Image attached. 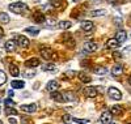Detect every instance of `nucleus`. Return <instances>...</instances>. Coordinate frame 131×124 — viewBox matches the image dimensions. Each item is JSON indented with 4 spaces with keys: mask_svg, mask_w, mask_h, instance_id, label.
<instances>
[{
    "mask_svg": "<svg viewBox=\"0 0 131 124\" xmlns=\"http://www.w3.org/2000/svg\"><path fill=\"white\" fill-rule=\"evenodd\" d=\"M9 10L10 12H13V13H17V15H23L25 13L26 10L29 9L28 5L25 3H21V2H17V3H12V4H9Z\"/></svg>",
    "mask_w": 131,
    "mask_h": 124,
    "instance_id": "f257e3e1",
    "label": "nucleus"
},
{
    "mask_svg": "<svg viewBox=\"0 0 131 124\" xmlns=\"http://www.w3.org/2000/svg\"><path fill=\"white\" fill-rule=\"evenodd\" d=\"M107 93H109V97H110L112 99H114V101H121L122 99V93L119 92V89H117V88H109L107 89Z\"/></svg>",
    "mask_w": 131,
    "mask_h": 124,
    "instance_id": "f03ea898",
    "label": "nucleus"
},
{
    "mask_svg": "<svg viewBox=\"0 0 131 124\" xmlns=\"http://www.w3.org/2000/svg\"><path fill=\"white\" fill-rule=\"evenodd\" d=\"M98 48V44L96 42H85L84 43V51L85 52H94Z\"/></svg>",
    "mask_w": 131,
    "mask_h": 124,
    "instance_id": "7ed1b4c3",
    "label": "nucleus"
},
{
    "mask_svg": "<svg viewBox=\"0 0 131 124\" xmlns=\"http://www.w3.org/2000/svg\"><path fill=\"white\" fill-rule=\"evenodd\" d=\"M97 88L96 86H88V88H85L84 89V94L85 97H88V98H94L97 95Z\"/></svg>",
    "mask_w": 131,
    "mask_h": 124,
    "instance_id": "20e7f679",
    "label": "nucleus"
},
{
    "mask_svg": "<svg viewBox=\"0 0 131 124\" xmlns=\"http://www.w3.org/2000/svg\"><path fill=\"white\" fill-rule=\"evenodd\" d=\"M115 39H117V42H118L119 44L125 43L126 39H127V33H126L125 30H118L117 34H115Z\"/></svg>",
    "mask_w": 131,
    "mask_h": 124,
    "instance_id": "39448f33",
    "label": "nucleus"
},
{
    "mask_svg": "<svg viewBox=\"0 0 131 124\" xmlns=\"http://www.w3.org/2000/svg\"><path fill=\"white\" fill-rule=\"evenodd\" d=\"M37 105L36 103H29V105H23L21 106V110L24 112H28V114H33V112L37 111Z\"/></svg>",
    "mask_w": 131,
    "mask_h": 124,
    "instance_id": "423d86ee",
    "label": "nucleus"
},
{
    "mask_svg": "<svg viewBox=\"0 0 131 124\" xmlns=\"http://www.w3.org/2000/svg\"><path fill=\"white\" fill-rule=\"evenodd\" d=\"M46 89H47V92H49V93H55V92H58V89H59V84H58L57 81L51 80V81L47 82Z\"/></svg>",
    "mask_w": 131,
    "mask_h": 124,
    "instance_id": "0eeeda50",
    "label": "nucleus"
},
{
    "mask_svg": "<svg viewBox=\"0 0 131 124\" xmlns=\"http://www.w3.org/2000/svg\"><path fill=\"white\" fill-rule=\"evenodd\" d=\"M42 71L43 72H50V73H57L58 71V67L52 63H47L45 65H42Z\"/></svg>",
    "mask_w": 131,
    "mask_h": 124,
    "instance_id": "6e6552de",
    "label": "nucleus"
},
{
    "mask_svg": "<svg viewBox=\"0 0 131 124\" xmlns=\"http://www.w3.org/2000/svg\"><path fill=\"white\" fill-rule=\"evenodd\" d=\"M41 55L43 56V59H46V60L52 59V51L49 47H41Z\"/></svg>",
    "mask_w": 131,
    "mask_h": 124,
    "instance_id": "1a4fd4ad",
    "label": "nucleus"
},
{
    "mask_svg": "<svg viewBox=\"0 0 131 124\" xmlns=\"http://www.w3.org/2000/svg\"><path fill=\"white\" fill-rule=\"evenodd\" d=\"M80 26H81V29H83L84 31H86V33H88V31H91V30H93V28H94L93 22H92V21H88V20L81 21Z\"/></svg>",
    "mask_w": 131,
    "mask_h": 124,
    "instance_id": "9d476101",
    "label": "nucleus"
},
{
    "mask_svg": "<svg viewBox=\"0 0 131 124\" xmlns=\"http://www.w3.org/2000/svg\"><path fill=\"white\" fill-rule=\"evenodd\" d=\"M17 44L23 48H26L29 46V39L24 35H17Z\"/></svg>",
    "mask_w": 131,
    "mask_h": 124,
    "instance_id": "9b49d317",
    "label": "nucleus"
},
{
    "mask_svg": "<svg viewBox=\"0 0 131 124\" xmlns=\"http://www.w3.org/2000/svg\"><path fill=\"white\" fill-rule=\"evenodd\" d=\"M101 123L102 124H110L112 123V114H110V111H104L101 114Z\"/></svg>",
    "mask_w": 131,
    "mask_h": 124,
    "instance_id": "f8f14e48",
    "label": "nucleus"
},
{
    "mask_svg": "<svg viewBox=\"0 0 131 124\" xmlns=\"http://www.w3.org/2000/svg\"><path fill=\"white\" fill-rule=\"evenodd\" d=\"M4 47H5V50H7L8 52H13V51L16 50V42H15L13 39H9V41L5 42Z\"/></svg>",
    "mask_w": 131,
    "mask_h": 124,
    "instance_id": "ddd939ff",
    "label": "nucleus"
},
{
    "mask_svg": "<svg viewBox=\"0 0 131 124\" xmlns=\"http://www.w3.org/2000/svg\"><path fill=\"white\" fill-rule=\"evenodd\" d=\"M25 65L28 67V68H36V67H38V65H39V60H38L37 58H31V59L26 60Z\"/></svg>",
    "mask_w": 131,
    "mask_h": 124,
    "instance_id": "4468645a",
    "label": "nucleus"
},
{
    "mask_svg": "<svg viewBox=\"0 0 131 124\" xmlns=\"http://www.w3.org/2000/svg\"><path fill=\"white\" fill-rule=\"evenodd\" d=\"M118 46H119V43L117 42L115 38H112V39H109V41L106 42V47L110 48V50H114V48H117Z\"/></svg>",
    "mask_w": 131,
    "mask_h": 124,
    "instance_id": "2eb2a0df",
    "label": "nucleus"
},
{
    "mask_svg": "<svg viewBox=\"0 0 131 124\" xmlns=\"http://www.w3.org/2000/svg\"><path fill=\"white\" fill-rule=\"evenodd\" d=\"M123 72V65L122 64H115L113 68H112V73L114 76H118V75H121Z\"/></svg>",
    "mask_w": 131,
    "mask_h": 124,
    "instance_id": "dca6fc26",
    "label": "nucleus"
},
{
    "mask_svg": "<svg viewBox=\"0 0 131 124\" xmlns=\"http://www.w3.org/2000/svg\"><path fill=\"white\" fill-rule=\"evenodd\" d=\"M122 106L121 105H114V106H112V108H110V114L112 115H119V114H122Z\"/></svg>",
    "mask_w": 131,
    "mask_h": 124,
    "instance_id": "f3484780",
    "label": "nucleus"
},
{
    "mask_svg": "<svg viewBox=\"0 0 131 124\" xmlns=\"http://www.w3.org/2000/svg\"><path fill=\"white\" fill-rule=\"evenodd\" d=\"M71 26H72V22L71 21H60V22H58V28L62 29V30H67Z\"/></svg>",
    "mask_w": 131,
    "mask_h": 124,
    "instance_id": "a211bd4d",
    "label": "nucleus"
},
{
    "mask_svg": "<svg viewBox=\"0 0 131 124\" xmlns=\"http://www.w3.org/2000/svg\"><path fill=\"white\" fill-rule=\"evenodd\" d=\"M63 99H64V102H72V101L76 99V97L71 92H66V93H63Z\"/></svg>",
    "mask_w": 131,
    "mask_h": 124,
    "instance_id": "6ab92c4d",
    "label": "nucleus"
},
{
    "mask_svg": "<svg viewBox=\"0 0 131 124\" xmlns=\"http://www.w3.org/2000/svg\"><path fill=\"white\" fill-rule=\"evenodd\" d=\"M10 85H12V89H23L25 86V82L21 80H13L10 82Z\"/></svg>",
    "mask_w": 131,
    "mask_h": 124,
    "instance_id": "aec40b11",
    "label": "nucleus"
},
{
    "mask_svg": "<svg viewBox=\"0 0 131 124\" xmlns=\"http://www.w3.org/2000/svg\"><path fill=\"white\" fill-rule=\"evenodd\" d=\"M25 31L28 33V34H30V35H37L38 33H39V29L36 28V26H28L25 29Z\"/></svg>",
    "mask_w": 131,
    "mask_h": 124,
    "instance_id": "412c9836",
    "label": "nucleus"
},
{
    "mask_svg": "<svg viewBox=\"0 0 131 124\" xmlns=\"http://www.w3.org/2000/svg\"><path fill=\"white\" fill-rule=\"evenodd\" d=\"M9 72H10V75H12L13 77H17V76L20 75L18 67H17V65H13V64H10V65H9Z\"/></svg>",
    "mask_w": 131,
    "mask_h": 124,
    "instance_id": "4be33fe9",
    "label": "nucleus"
},
{
    "mask_svg": "<svg viewBox=\"0 0 131 124\" xmlns=\"http://www.w3.org/2000/svg\"><path fill=\"white\" fill-rule=\"evenodd\" d=\"M93 72L94 73H97V75H106L107 73V69L105 68V67H100V65H98V67H94V68H93Z\"/></svg>",
    "mask_w": 131,
    "mask_h": 124,
    "instance_id": "5701e85b",
    "label": "nucleus"
},
{
    "mask_svg": "<svg viewBox=\"0 0 131 124\" xmlns=\"http://www.w3.org/2000/svg\"><path fill=\"white\" fill-rule=\"evenodd\" d=\"M79 78H80V81L81 82H91V76H88L85 72H80L79 73Z\"/></svg>",
    "mask_w": 131,
    "mask_h": 124,
    "instance_id": "b1692460",
    "label": "nucleus"
},
{
    "mask_svg": "<svg viewBox=\"0 0 131 124\" xmlns=\"http://www.w3.org/2000/svg\"><path fill=\"white\" fill-rule=\"evenodd\" d=\"M51 97L54 101H57V102H64V99H63V93H51Z\"/></svg>",
    "mask_w": 131,
    "mask_h": 124,
    "instance_id": "393cba45",
    "label": "nucleus"
},
{
    "mask_svg": "<svg viewBox=\"0 0 131 124\" xmlns=\"http://www.w3.org/2000/svg\"><path fill=\"white\" fill-rule=\"evenodd\" d=\"M9 20H10V17H9L8 13H5V12L0 13V22H2V24H8Z\"/></svg>",
    "mask_w": 131,
    "mask_h": 124,
    "instance_id": "a878e982",
    "label": "nucleus"
},
{
    "mask_svg": "<svg viewBox=\"0 0 131 124\" xmlns=\"http://www.w3.org/2000/svg\"><path fill=\"white\" fill-rule=\"evenodd\" d=\"M104 15H106V10H105V9H98V10H92V12H91V16H92V17L104 16Z\"/></svg>",
    "mask_w": 131,
    "mask_h": 124,
    "instance_id": "bb28decb",
    "label": "nucleus"
},
{
    "mask_svg": "<svg viewBox=\"0 0 131 124\" xmlns=\"http://www.w3.org/2000/svg\"><path fill=\"white\" fill-rule=\"evenodd\" d=\"M7 82V75L3 69H0V85H4Z\"/></svg>",
    "mask_w": 131,
    "mask_h": 124,
    "instance_id": "cd10ccee",
    "label": "nucleus"
},
{
    "mask_svg": "<svg viewBox=\"0 0 131 124\" xmlns=\"http://www.w3.org/2000/svg\"><path fill=\"white\" fill-rule=\"evenodd\" d=\"M5 114L8 116H12V115H17V111L13 107H5Z\"/></svg>",
    "mask_w": 131,
    "mask_h": 124,
    "instance_id": "c85d7f7f",
    "label": "nucleus"
},
{
    "mask_svg": "<svg viewBox=\"0 0 131 124\" xmlns=\"http://www.w3.org/2000/svg\"><path fill=\"white\" fill-rule=\"evenodd\" d=\"M45 20H46V18L43 17L42 13H36V15H34V21H36V22H39V24H41V22H43Z\"/></svg>",
    "mask_w": 131,
    "mask_h": 124,
    "instance_id": "c756f323",
    "label": "nucleus"
},
{
    "mask_svg": "<svg viewBox=\"0 0 131 124\" xmlns=\"http://www.w3.org/2000/svg\"><path fill=\"white\" fill-rule=\"evenodd\" d=\"M62 120H63L64 124H70V123L72 121V116H71L70 114H64L63 118H62Z\"/></svg>",
    "mask_w": 131,
    "mask_h": 124,
    "instance_id": "7c9ffc66",
    "label": "nucleus"
},
{
    "mask_svg": "<svg viewBox=\"0 0 131 124\" xmlns=\"http://www.w3.org/2000/svg\"><path fill=\"white\" fill-rule=\"evenodd\" d=\"M72 120L75 121V123H78V124H86V123H89V120L88 119H78V118H72Z\"/></svg>",
    "mask_w": 131,
    "mask_h": 124,
    "instance_id": "2f4dec72",
    "label": "nucleus"
},
{
    "mask_svg": "<svg viewBox=\"0 0 131 124\" xmlns=\"http://www.w3.org/2000/svg\"><path fill=\"white\" fill-rule=\"evenodd\" d=\"M4 103H5V107H13V106L16 105L12 99H5V101H4Z\"/></svg>",
    "mask_w": 131,
    "mask_h": 124,
    "instance_id": "473e14b6",
    "label": "nucleus"
},
{
    "mask_svg": "<svg viewBox=\"0 0 131 124\" xmlns=\"http://www.w3.org/2000/svg\"><path fill=\"white\" fill-rule=\"evenodd\" d=\"M36 76V72H33V71H29V72H25L24 73V77L26 78H31V77H34Z\"/></svg>",
    "mask_w": 131,
    "mask_h": 124,
    "instance_id": "72a5a7b5",
    "label": "nucleus"
},
{
    "mask_svg": "<svg viewBox=\"0 0 131 124\" xmlns=\"http://www.w3.org/2000/svg\"><path fill=\"white\" fill-rule=\"evenodd\" d=\"M47 24H49L50 26H54V25L57 24V22H55V18H54V17H50V18H47Z\"/></svg>",
    "mask_w": 131,
    "mask_h": 124,
    "instance_id": "f704fd0d",
    "label": "nucleus"
},
{
    "mask_svg": "<svg viewBox=\"0 0 131 124\" xmlns=\"http://www.w3.org/2000/svg\"><path fill=\"white\" fill-rule=\"evenodd\" d=\"M73 76H75V71H67V72H66V77L72 78Z\"/></svg>",
    "mask_w": 131,
    "mask_h": 124,
    "instance_id": "c9c22d12",
    "label": "nucleus"
},
{
    "mask_svg": "<svg viewBox=\"0 0 131 124\" xmlns=\"http://www.w3.org/2000/svg\"><path fill=\"white\" fill-rule=\"evenodd\" d=\"M9 123H10V124H17V120L13 119V118H9Z\"/></svg>",
    "mask_w": 131,
    "mask_h": 124,
    "instance_id": "e433bc0d",
    "label": "nucleus"
},
{
    "mask_svg": "<svg viewBox=\"0 0 131 124\" xmlns=\"http://www.w3.org/2000/svg\"><path fill=\"white\" fill-rule=\"evenodd\" d=\"M110 4H117V3H119V0H107Z\"/></svg>",
    "mask_w": 131,
    "mask_h": 124,
    "instance_id": "4c0bfd02",
    "label": "nucleus"
},
{
    "mask_svg": "<svg viewBox=\"0 0 131 124\" xmlns=\"http://www.w3.org/2000/svg\"><path fill=\"white\" fill-rule=\"evenodd\" d=\"M7 93H8V95H9V97H13V95H15V93H13V90H8Z\"/></svg>",
    "mask_w": 131,
    "mask_h": 124,
    "instance_id": "58836bf2",
    "label": "nucleus"
},
{
    "mask_svg": "<svg viewBox=\"0 0 131 124\" xmlns=\"http://www.w3.org/2000/svg\"><path fill=\"white\" fill-rule=\"evenodd\" d=\"M2 35H4V31H3L2 28H0V37H2Z\"/></svg>",
    "mask_w": 131,
    "mask_h": 124,
    "instance_id": "ea45409f",
    "label": "nucleus"
},
{
    "mask_svg": "<svg viewBox=\"0 0 131 124\" xmlns=\"http://www.w3.org/2000/svg\"><path fill=\"white\" fill-rule=\"evenodd\" d=\"M128 84H130V85H131V76H130V77H128Z\"/></svg>",
    "mask_w": 131,
    "mask_h": 124,
    "instance_id": "a19ab883",
    "label": "nucleus"
},
{
    "mask_svg": "<svg viewBox=\"0 0 131 124\" xmlns=\"http://www.w3.org/2000/svg\"><path fill=\"white\" fill-rule=\"evenodd\" d=\"M72 2H75V3H78V2H81V0H72Z\"/></svg>",
    "mask_w": 131,
    "mask_h": 124,
    "instance_id": "79ce46f5",
    "label": "nucleus"
},
{
    "mask_svg": "<svg viewBox=\"0 0 131 124\" xmlns=\"http://www.w3.org/2000/svg\"><path fill=\"white\" fill-rule=\"evenodd\" d=\"M0 124H3V121H2V120H0Z\"/></svg>",
    "mask_w": 131,
    "mask_h": 124,
    "instance_id": "37998d69",
    "label": "nucleus"
},
{
    "mask_svg": "<svg viewBox=\"0 0 131 124\" xmlns=\"http://www.w3.org/2000/svg\"><path fill=\"white\" fill-rule=\"evenodd\" d=\"M110 124H115V123H110Z\"/></svg>",
    "mask_w": 131,
    "mask_h": 124,
    "instance_id": "c03bdc74",
    "label": "nucleus"
},
{
    "mask_svg": "<svg viewBox=\"0 0 131 124\" xmlns=\"http://www.w3.org/2000/svg\"><path fill=\"white\" fill-rule=\"evenodd\" d=\"M127 124H131V123H127Z\"/></svg>",
    "mask_w": 131,
    "mask_h": 124,
    "instance_id": "a18cd8bd",
    "label": "nucleus"
},
{
    "mask_svg": "<svg viewBox=\"0 0 131 124\" xmlns=\"http://www.w3.org/2000/svg\"><path fill=\"white\" fill-rule=\"evenodd\" d=\"M0 102H2V101H0Z\"/></svg>",
    "mask_w": 131,
    "mask_h": 124,
    "instance_id": "49530a36",
    "label": "nucleus"
}]
</instances>
